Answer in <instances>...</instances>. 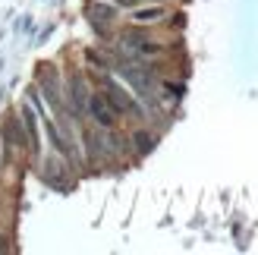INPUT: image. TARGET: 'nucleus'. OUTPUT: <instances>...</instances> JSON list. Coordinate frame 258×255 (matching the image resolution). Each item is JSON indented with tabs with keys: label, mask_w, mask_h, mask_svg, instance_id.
Segmentation results:
<instances>
[{
	"label": "nucleus",
	"mask_w": 258,
	"mask_h": 255,
	"mask_svg": "<svg viewBox=\"0 0 258 255\" xmlns=\"http://www.w3.org/2000/svg\"><path fill=\"white\" fill-rule=\"evenodd\" d=\"M85 104H88V113L95 117L98 126H113V123H117V110L107 104V98H104V95H88Z\"/></svg>",
	"instance_id": "nucleus-1"
},
{
	"label": "nucleus",
	"mask_w": 258,
	"mask_h": 255,
	"mask_svg": "<svg viewBox=\"0 0 258 255\" xmlns=\"http://www.w3.org/2000/svg\"><path fill=\"white\" fill-rule=\"evenodd\" d=\"M104 98H107V104L117 110V113H136L139 107H136V101L129 98V92L126 88H120V85H107V92H104Z\"/></svg>",
	"instance_id": "nucleus-2"
},
{
	"label": "nucleus",
	"mask_w": 258,
	"mask_h": 255,
	"mask_svg": "<svg viewBox=\"0 0 258 255\" xmlns=\"http://www.w3.org/2000/svg\"><path fill=\"white\" fill-rule=\"evenodd\" d=\"M4 133H7V139H10V145H16V148L25 145V136H22V130H19V120H16V117H10V120H7Z\"/></svg>",
	"instance_id": "nucleus-3"
},
{
	"label": "nucleus",
	"mask_w": 258,
	"mask_h": 255,
	"mask_svg": "<svg viewBox=\"0 0 258 255\" xmlns=\"http://www.w3.org/2000/svg\"><path fill=\"white\" fill-rule=\"evenodd\" d=\"M161 16H164L161 7H145V10H136V13H133L136 22H154V19H161Z\"/></svg>",
	"instance_id": "nucleus-4"
},
{
	"label": "nucleus",
	"mask_w": 258,
	"mask_h": 255,
	"mask_svg": "<svg viewBox=\"0 0 258 255\" xmlns=\"http://www.w3.org/2000/svg\"><path fill=\"white\" fill-rule=\"evenodd\" d=\"M22 120H25V130H29V142L38 148V133H35V117H32V110L29 107H25L22 110Z\"/></svg>",
	"instance_id": "nucleus-5"
},
{
	"label": "nucleus",
	"mask_w": 258,
	"mask_h": 255,
	"mask_svg": "<svg viewBox=\"0 0 258 255\" xmlns=\"http://www.w3.org/2000/svg\"><path fill=\"white\" fill-rule=\"evenodd\" d=\"M136 145H139V151H148V148L154 145V139H151L148 133H136Z\"/></svg>",
	"instance_id": "nucleus-6"
},
{
	"label": "nucleus",
	"mask_w": 258,
	"mask_h": 255,
	"mask_svg": "<svg viewBox=\"0 0 258 255\" xmlns=\"http://www.w3.org/2000/svg\"><path fill=\"white\" fill-rule=\"evenodd\" d=\"M113 19V13L107 7H95V22H110Z\"/></svg>",
	"instance_id": "nucleus-7"
},
{
	"label": "nucleus",
	"mask_w": 258,
	"mask_h": 255,
	"mask_svg": "<svg viewBox=\"0 0 258 255\" xmlns=\"http://www.w3.org/2000/svg\"><path fill=\"white\" fill-rule=\"evenodd\" d=\"M120 4H126V7H133V4H136V0H120Z\"/></svg>",
	"instance_id": "nucleus-8"
}]
</instances>
